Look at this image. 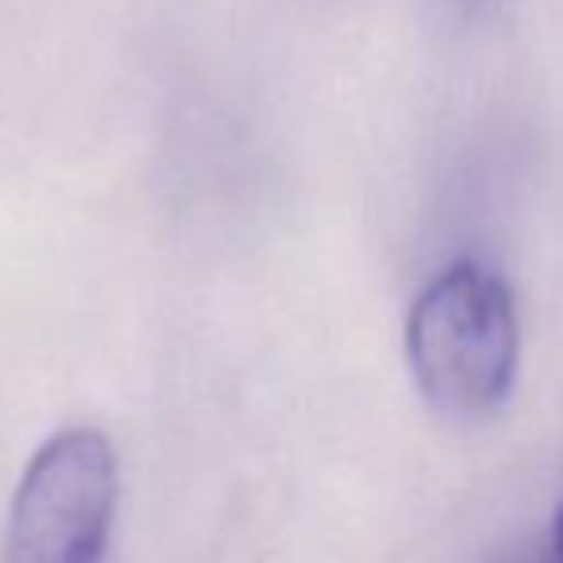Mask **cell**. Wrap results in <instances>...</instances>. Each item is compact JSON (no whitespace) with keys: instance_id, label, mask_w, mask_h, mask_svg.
Instances as JSON below:
<instances>
[{"instance_id":"cell-1","label":"cell","mask_w":563,"mask_h":563,"mask_svg":"<svg viewBox=\"0 0 563 563\" xmlns=\"http://www.w3.org/2000/svg\"><path fill=\"white\" fill-rule=\"evenodd\" d=\"M406 355L424 401L475 421L509 398L521 360V324L506 278L478 263H452L409 309Z\"/></svg>"},{"instance_id":"cell-2","label":"cell","mask_w":563,"mask_h":563,"mask_svg":"<svg viewBox=\"0 0 563 563\" xmlns=\"http://www.w3.org/2000/svg\"><path fill=\"white\" fill-rule=\"evenodd\" d=\"M117 494V452L104 432L51 437L16 486L4 563H109Z\"/></svg>"},{"instance_id":"cell-3","label":"cell","mask_w":563,"mask_h":563,"mask_svg":"<svg viewBox=\"0 0 563 563\" xmlns=\"http://www.w3.org/2000/svg\"><path fill=\"white\" fill-rule=\"evenodd\" d=\"M532 563H563V501H560V509H555L552 532H548V548Z\"/></svg>"},{"instance_id":"cell-4","label":"cell","mask_w":563,"mask_h":563,"mask_svg":"<svg viewBox=\"0 0 563 563\" xmlns=\"http://www.w3.org/2000/svg\"><path fill=\"white\" fill-rule=\"evenodd\" d=\"M448 4H455V9H463V12H471V9H478V4H486V0H448Z\"/></svg>"}]
</instances>
